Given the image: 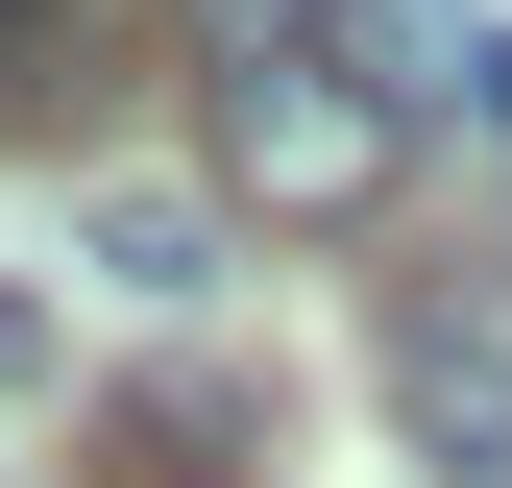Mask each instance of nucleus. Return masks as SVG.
<instances>
[{
	"label": "nucleus",
	"mask_w": 512,
	"mask_h": 488,
	"mask_svg": "<svg viewBox=\"0 0 512 488\" xmlns=\"http://www.w3.org/2000/svg\"><path fill=\"white\" fill-rule=\"evenodd\" d=\"M74 244H98V293H147V318H220V196H171V171H122V196H74Z\"/></svg>",
	"instance_id": "20e7f679"
},
{
	"label": "nucleus",
	"mask_w": 512,
	"mask_h": 488,
	"mask_svg": "<svg viewBox=\"0 0 512 488\" xmlns=\"http://www.w3.org/2000/svg\"><path fill=\"white\" fill-rule=\"evenodd\" d=\"M488 147H512V49H488Z\"/></svg>",
	"instance_id": "0eeeda50"
},
{
	"label": "nucleus",
	"mask_w": 512,
	"mask_h": 488,
	"mask_svg": "<svg viewBox=\"0 0 512 488\" xmlns=\"http://www.w3.org/2000/svg\"><path fill=\"white\" fill-rule=\"evenodd\" d=\"M317 25H342V74L391 98V122H439V98H488V49H512L488 0H317Z\"/></svg>",
	"instance_id": "39448f33"
},
{
	"label": "nucleus",
	"mask_w": 512,
	"mask_h": 488,
	"mask_svg": "<svg viewBox=\"0 0 512 488\" xmlns=\"http://www.w3.org/2000/svg\"><path fill=\"white\" fill-rule=\"evenodd\" d=\"M391 415L439 488H512V293H391Z\"/></svg>",
	"instance_id": "f03ea898"
},
{
	"label": "nucleus",
	"mask_w": 512,
	"mask_h": 488,
	"mask_svg": "<svg viewBox=\"0 0 512 488\" xmlns=\"http://www.w3.org/2000/svg\"><path fill=\"white\" fill-rule=\"evenodd\" d=\"M49 391H74V342H49V293H25V269H0V440H25V415H49Z\"/></svg>",
	"instance_id": "423d86ee"
},
{
	"label": "nucleus",
	"mask_w": 512,
	"mask_h": 488,
	"mask_svg": "<svg viewBox=\"0 0 512 488\" xmlns=\"http://www.w3.org/2000/svg\"><path fill=\"white\" fill-rule=\"evenodd\" d=\"M122 488H269V391L244 366H147L122 391Z\"/></svg>",
	"instance_id": "7ed1b4c3"
},
{
	"label": "nucleus",
	"mask_w": 512,
	"mask_h": 488,
	"mask_svg": "<svg viewBox=\"0 0 512 488\" xmlns=\"http://www.w3.org/2000/svg\"><path fill=\"white\" fill-rule=\"evenodd\" d=\"M196 74H220V171L269 220H366L391 147H415V122L342 74V25H293V0H196Z\"/></svg>",
	"instance_id": "f257e3e1"
}]
</instances>
